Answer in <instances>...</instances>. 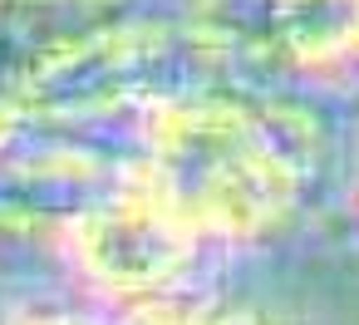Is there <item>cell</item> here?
Returning a JSON list of instances; mask_svg holds the SVG:
<instances>
[{"mask_svg":"<svg viewBox=\"0 0 359 325\" xmlns=\"http://www.w3.org/2000/svg\"><path fill=\"white\" fill-rule=\"evenodd\" d=\"M202 246H246L280 232L305 202L310 163L271 109L231 94L153 99L128 178Z\"/></svg>","mask_w":359,"mask_h":325,"instance_id":"1","label":"cell"},{"mask_svg":"<svg viewBox=\"0 0 359 325\" xmlns=\"http://www.w3.org/2000/svg\"><path fill=\"white\" fill-rule=\"evenodd\" d=\"M197 251L202 241L187 237L133 183H118L104 202L84 207L69 222V256L79 276L123 310L182 296Z\"/></svg>","mask_w":359,"mask_h":325,"instance_id":"2","label":"cell"},{"mask_svg":"<svg viewBox=\"0 0 359 325\" xmlns=\"http://www.w3.org/2000/svg\"><path fill=\"white\" fill-rule=\"evenodd\" d=\"M212 325H276V320L261 310H222V315H212Z\"/></svg>","mask_w":359,"mask_h":325,"instance_id":"3","label":"cell"},{"mask_svg":"<svg viewBox=\"0 0 359 325\" xmlns=\"http://www.w3.org/2000/svg\"><path fill=\"white\" fill-rule=\"evenodd\" d=\"M349 65L359 69V6H354V30H349Z\"/></svg>","mask_w":359,"mask_h":325,"instance_id":"4","label":"cell"}]
</instances>
